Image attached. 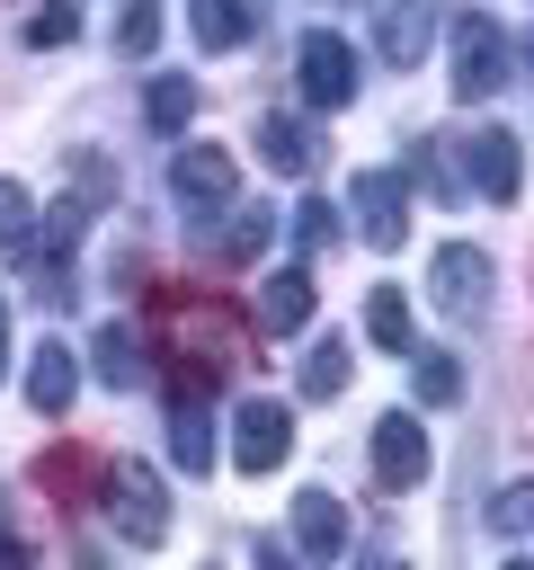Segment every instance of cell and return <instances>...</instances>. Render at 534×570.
I'll return each mask as SVG.
<instances>
[{
	"label": "cell",
	"instance_id": "1",
	"mask_svg": "<svg viewBox=\"0 0 534 570\" xmlns=\"http://www.w3.org/2000/svg\"><path fill=\"white\" fill-rule=\"evenodd\" d=\"M507 71H516L507 36H498L481 9H472V18H454V71H445V80H454V98H463V107H481V98H498V89H507Z\"/></svg>",
	"mask_w": 534,
	"mask_h": 570
},
{
	"label": "cell",
	"instance_id": "2",
	"mask_svg": "<svg viewBox=\"0 0 534 570\" xmlns=\"http://www.w3.org/2000/svg\"><path fill=\"white\" fill-rule=\"evenodd\" d=\"M107 517L125 543H169V490L151 463H107Z\"/></svg>",
	"mask_w": 534,
	"mask_h": 570
},
{
	"label": "cell",
	"instance_id": "3",
	"mask_svg": "<svg viewBox=\"0 0 534 570\" xmlns=\"http://www.w3.org/2000/svg\"><path fill=\"white\" fill-rule=\"evenodd\" d=\"M294 89H303V107H312V116L347 107V98H356V53H347V36L312 27V36L294 45Z\"/></svg>",
	"mask_w": 534,
	"mask_h": 570
},
{
	"label": "cell",
	"instance_id": "4",
	"mask_svg": "<svg viewBox=\"0 0 534 570\" xmlns=\"http://www.w3.org/2000/svg\"><path fill=\"white\" fill-rule=\"evenodd\" d=\"M427 294H436V312L445 321H481L490 312V249H472V240H445L436 249V267H427Z\"/></svg>",
	"mask_w": 534,
	"mask_h": 570
},
{
	"label": "cell",
	"instance_id": "5",
	"mask_svg": "<svg viewBox=\"0 0 534 570\" xmlns=\"http://www.w3.org/2000/svg\"><path fill=\"white\" fill-rule=\"evenodd\" d=\"M169 196L222 214V205L240 196V160H231L222 142H178V151H169Z\"/></svg>",
	"mask_w": 534,
	"mask_h": 570
},
{
	"label": "cell",
	"instance_id": "6",
	"mask_svg": "<svg viewBox=\"0 0 534 570\" xmlns=\"http://www.w3.org/2000/svg\"><path fill=\"white\" fill-rule=\"evenodd\" d=\"M347 205H356V232H365L383 258L409 240V178H400V169H356Z\"/></svg>",
	"mask_w": 534,
	"mask_h": 570
},
{
	"label": "cell",
	"instance_id": "7",
	"mask_svg": "<svg viewBox=\"0 0 534 570\" xmlns=\"http://www.w3.org/2000/svg\"><path fill=\"white\" fill-rule=\"evenodd\" d=\"M463 178H472L490 205H516V187H525V142H516L507 125H481V134H463Z\"/></svg>",
	"mask_w": 534,
	"mask_h": 570
},
{
	"label": "cell",
	"instance_id": "8",
	"mask_svg": "<svg viewBox=\"0 0 534 570\" xmlns=\"http://www.w3.org/2000/svg\"><path fill=\"white\" fill-rule=\"evenodd\" d=\"M231 454H240V472H276V463L294 454V419H285V401H240V419H231Z\"/></svg>",
	"mask_w": 534,
	"mask_h": 570
},
{
	"label": "cell",
	"instance_id": "9",
	"mask_svg": "<svg viewBox=\"0 0 534 570\" xmlns=\"http://www.w3.org/2000/svg\"><path fill=\"white\" fill-rule=\"evenodd\" d=\"M374 472L392 490H418L427 481V428H418V410H383L374 419Z\"/></svg>",
	"mask_w": 534,
	"mask_h": 570
},
{
	"label": "cell",
	"instance_id": "10",
	"mask_svg": "<svg viewBox=\"0 0 534 570\" xmlns=\"http://www.w3.org/2000/svg\"><path fill=\"white\" fill-rule=\"evenodd\" d=\"M338 552H347V508H338L329 490H303V499H294V561L329 570Z\"/></svg>",
	"mask_w": 534,
	"mask_h": 570
},
{
	"label": "cell",
	"instance_id": "11",
	"mask_svg": "<svg viewBox=\"0 0 534 570\" xmlns=\"http://www.w3.org/2000/svg\"><path fill=\"white\" fill-rule=\"evenodd\" d=\"M258 160H267L276 178H312V169H320V134H312L294 107H276V116H258Z\"/></svg>",
	"mask_w": 534,
	"mask_h": 570
},
{
	"label": "cell",
	"instance_id": "12",
	"mask_svg": "<svg viewBox=\"0 0 534 570\" xmlns=\"http://www.w3.org/2000/svg\"><path fill=\"white\" fill-rule=\"evenodd\" d=\"M71 392H80V356H71L62 338H36V347H27V410L62 419V410H71Z\"/></svg>",
	"mask_w": 534,
	"mask_h": 570
},
{
	"label": "cell",
	"instance_id": "13",
	"mask_svg": "<svg viewBox=\"0 0 534 570\" xmlns=\"http://www.w3.org/2000/svg\"><path fill=\"white\" fill-rule=\"evenodd\" d=\"M374 45H383V62H392V71H409V62L436 45V9H427V0H383Z\"/></svg>",
	"mask_w": 534,
	"mask_h": 570
},
{
	"label": "cell",
	"instance_id": "14",
	"mask_svg": "<svg viewBox=\"0 0 534 570\" xmlns=\"http://www.w3.org/2000/svg\"><path fill=\"white\" fill-rule=\"evenodd\" d=\"M312 294H320L312 267H276V276L258 285V330H267V338H294V330L312 321Z\"/></svg>",
	"mask_w": 534,
	"mask_h": 570
},
{
	"label": "cell",
	"instance_id": "15",
	"mask_svg": "<svg viewBox=\"0 0 534 570\" xmlns=\"http://www.w3.org/2000/svg\"><path fill=\"white\" fill-rule=\"evenodd\" d=\"M249 0H187V36L205 45V53H231V45H249Z\"/></svg>",
	"mask_w": 534,
	"mask_h": 570
},
{
	"label": "cell",
	"instance_id": "16",
	"mask_svg": "<svg viewBox=\"0 0 534 570\" xmlns=\"http://www.w3.org/2000/svg\"><path fill=\"white\" fill-rule=\"evenodd\" d=\"M169 463L196 481V472H214V419H205V401H178L169 410Z\"/></svg>",
	"mask_w": 534,
	"mask_h": 570
},
{
	"label": "cell",
	"instance_id": "17",
	"mask_svg": "<svg viewBox=\"0 0 534 570\" xmlns=\"http://www.w3.org/2000/svg\"><path fill=\"white\" fill-rule=\"evenodd\" d=\"M222 214H231V223H214L205 249H214V258H258L267 232H276V214H267V205H222Z\"/></svg>",
	"mask_w": 534,
	"mask_h": 570
},
{
	"label": "cell",
	"instance_id": "18",
	"mask_svg": "<svg viewBox=\"0 0 534 570\" xmlns=\"http://www.w3.org/2000/svg\"><path fill=\"white\" fill-rule=\"evenodd\" d=\"M98 383H107V392H134V383H142V338H134L125 321L98 330Z\"/></svg>",
	"mask_w": 534,
	"mask_h": 570
},
{
	"label": "cell",
	"instance_id": "19",
	"mask_svg": "<svg viewBox=\"0 0 534 570\" xmlns=\"http://www.w3.org/2000/svg\"><path fill=\"white\" fill-rule=\"evenodd\" d=\"M294 383H303V401H338L347 392V338H312V356L294 365Z\"/></svg>",
	"mask_w": 534,
	"mask_h": 570
},
{
	"label": "cell",
	"instance_id": "20",
	"mask_svg": "<svg viewBox=\"0 0 534 570\" xmlns=\"http://www.w3.org/2000/svg\"><path fill=\"white\" fill-rule=\"evenodd\" d=\"M418 356V374H409V392L427 401V410H445V401H463V356H436V347H409Z\"/></svg>",
	"mask_w": 534,
	"mask_h": 570
},
{
	"label": "cell",
	"instance_id": "21",
	"mask_svg": "<svg viewBox=\"0 0 534 570\" xmlns=\"http://www.w3.org/2000/svg\"><path fill=\"white\" fill-rule=\"evenodd\" d=\"M365 330H374L392 356H409V294H400V285H374V303H365Z\"/></svg>",
	"mask_w": 534,
	"mask_h": 570
},
{
	"label": "cell",
	"instance_id": "22",
	"mask_svg": "<svg viewBox=\"0 0 534 570\" xmlns=\"http://www.w3.org/2000/svg\"><path fill=\"white\" fill-rule=\"evenodd\" d=\"M142 116H151L160 134H178V125L196 116V80H169V71H160V80L142 89Z\"/></svg>",
	"mask_w": 534,
	"mask_h": 570
},
{
	"label": "cell",
	"instance_id": "23",
	"mask_svg": "<svg viewBox=\"0 0 534 570\" xmlns=\"http://www.w3.org/2000/svg\"><path fill=\"white\" fill-rule=\"evenodd\" d=\"M0 258H36V205H27V187H0Z\"/></svg>",
	"mask_w": 534,
	"mask_h": 570
},
{
	"label": "cell",
	"instance_id": "24",
	"mask_svg": "<svg viewBox=\"0 0 534 570\" xmlns=\"http://www.w3.org/2000/svg\"><path fill=\"white\" fill-rule=\"evenodd\" d=\"M151 45H160V0H134V9L116 18V53H125V62H142Z\"/></svg>",
	"mask_w": 534,
	"mask_h": 570
},
{
	"label": "cell",
	"instance_id": "25",
	"mask_svg": "<svg viewBox=\"0 0 534 570\" xmlns=\"http://www.w3.org/2000/svg\"><path fill=\"white\" fill-rule=\"evenodd\" d=\"M329 214H338V205H320V196H303V205H294V249H303V258H320V249L338 240V223H329Z\"/></svg>",
	"mask_w": 534,
	"mask_h": 570
},
{
	"label": "cell",
	"instance_id": "26",
	"mask_svg": "<svg viewBox=\"0 0 534 570\" xmlns=\"http://www.w3.org/2000/svg\"><path fill=\"white\" fill-rule=\"evenodd\" d=\"M71 27H80L71 9H44V18H27L18 36H27V45H71Z\"/></svg>",
	"mask_w": 534,
	"mask_h": 570
},
{
	"label": "cell",
	"instance_id": "27",
	"mask_svg": "<svg viewBox=\"0 0 534 570\" xmlns=\"http://www.w3.org/2000/svg\"><path fill=\"white\" fill-rule=\"evenodd\" d=\"M71 187H80V205H89V196L107 205V196H116V169H107V160H71Z\"/></svg>",
	"mask_w": 534,
	"mask_h": 570
},
{
	"label": "cell",
	"instance_id": "28",
	"mask_svg": "<svg viewBox=\"0 0 534 570\" xmlns=\"http://www.w3.org/2000/svg\"><path fill=\"white\" fill-rule=\"evenodd\" d=\"M490 525H498V534H516V525H534V490H498V508H490Z\"/></svg>",
	"mask_w": 534,
	"mask_h": 570
},
{
	"label": "cell",
	"instance_id": "29",
	"mask_svg": "<svg viewBox=\"0 0 534 570\" xmlns=\"http://www.w3.org/2000/svg\"><path fill=\"white\" fill-rule=\"evenodd\" d=\"M249 570H294V543H276V534H258V543H249Z\"/></svg>",
	"mask_w": 534,
	"mask_h": 570
},
{
	"label": "cell",
	"instance_id": "30",
	"mask_svg": "<svg viewBox=\"0 0 534 570\" xmlns=\"http://www.w3.org/2000/svg\"><path fill=\"white\" fill-rule=\"evenodd\" d=\"M0 570H36V552H27V543H9V525H0Z\"/></svg>",
	"mask_w": 534,
	"mask_h": 570
},
{
	"label": "cell",
	"instance_id": "31",
	"mask_svg": "<svg viewBox=\"0 0 534 570\" xmlns=\"http://www.w3.org/2000/svg\"><path fill=\"white\" fill-rule=\"evenodd\" d=\"M0 374H9V303H0Z\"/></svg>",
	"mask_w": 534,
	"mask_h": 570
},
{
	"label": "cell",
	"instance_id": "32",
	"mask_svg": "<svg viewBox=\"0 0 534 570\" xmlns=\"http://www.w3.org/2000/svg\"><path fill=\"white\" fill-rule=\"evenodd\" d=\"M365 570H400V561H392V552H374V561H365Z\"/></svg>",
	"mask_w": 534,
	"mask_h": 570
},
{
	"label": "cell",
	"instance_id": "33",
	"mask_svg": "<svg viewBox=\"0 0 534 570\" xmlns=\"http://www.w3.org/2000/svg\"><path fill=\"white\" fill-rule=\"evenodd\" d=\"M498 570H534V561H525V552H516V561H498Z\"/></svg>",
	"mask_w": 534,
	"mask_h": 570
}]
</instances>
